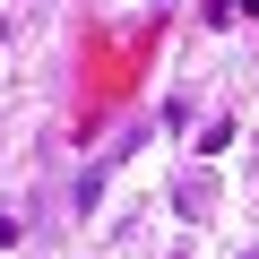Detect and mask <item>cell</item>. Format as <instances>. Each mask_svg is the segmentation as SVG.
<instances>
[{
	"mask_svg": "<svg viewBox=\"0 0 259 259\" xmlns=\"http://www.w3.org/2000/svg\"><path fill=\"white\" fill-rule=\"evenodd\" d=\"M0 44H9V26H0Z\"/></svg>",
	"mask_w": 259,
	"mask_h": 259,
	"instance_id": "2",
	"label": "cell"
},
{
	"mask_svg": "<svg viewBox=\"0 0 259 259\" xmlns=\"http://www.w3.org/2000/svg\"><path fill=\"white\" fill-rule=\"evenodd\" d=\"M9 242H18V216H9V207H0V250H9Z\"/></svg>",
	"mask_w": 259,
	"mask_h": 259,
	"instance_id": "1",
	"label": "cell"
}]
</instances>
